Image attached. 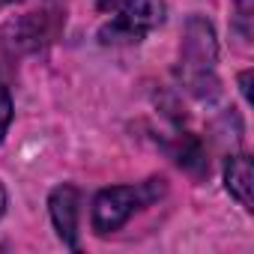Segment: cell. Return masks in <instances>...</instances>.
Listing matches in <instances>:
<instances>
[{
  "mask_svg": "<svg viewBox=\"0 0 254 254\" xmlns=\"http://www.w3.org/2000/svg\"><path fill=\"white\" fill-rule=\"evenodd\" d=\"M215 63H218V42H215V30L206 18L191 15L186 21L183 30V45H180V81L183 87L200 99V102H212L218 96V75H215Z\"/></svg>",
  "mask_w": 254,
  "mask_h": 254,
  "instance_id": "1",
  "label": "cell"
},
{
  "mask_svg": "<svg viewBox=\"0 0 254 254\" xmlns=\"http://www.w3.org/2000/svg\"><path fill=\"white\" fill-rule=\"evenodd\" d=\"M99 9L111 12V21L99 30L102 45H135L165 21L162 0H99Z\"/></svg>",
  "mask_w": 254,
  "mask_h": 254,
  "instance_id": "2",
  "label": "cell"
},
{
  "mask_svg": "<svg viewBox=\"0 0 254 254\" xmlns=\"http://www.w3.org/2000/svg\"><path fill=\"white\" fill-rule=\"evenodd\" d=\"M165 191V180H147V183H135V186H111L102 189L93 200V230L96 233H114L129 221L138 209H144L147 203H153L159 194Z\"/></svg>",
  "mask_w": 254,
  "mask_h": 254,
  "instance_id": "3",
  "label": "cell"
},
{
  "mask_svg": "<svg viewBox=\"0 0 254 254\" xmlns=\"http://www.w3.org/2000/svg\"><path fill=\"white\" fill-rule=\"evenodd\" d=\"M48 209H51V221L57 236L63 239L66 248H78V212H81V194L75 186H57L48 197Z\"/></svg>",
  "mask_w": 254,
  "mask_h": 254,
  "instance_id": "4",
  "label": "cell"
},
{
  "mask_svg": "<svg viewBox=\"0 0 254 254\" xmlns=\"http://www.w3.org/2000/svg\"><path fill=\"white\" fill-rule=\"evenodd\" d=\"M254 174H251V159L245 153L239 156H230L227 165H224V189L230 191V197L239 200V206L251 209V183Z\"/></svg>",
  "mask_w": 254,
  "mask_h": 254,
  "instance_id": "5",
  "label": "cell"
},
{
  "mask_svg": "<svg viewBox=\"0 0 254 254\" xmlns=\"http://www.w3.org/2000/svg\"><path fill=\"white\" fill-rule=\"evenodd\" d=\"M9 123H12V96H9L6 84L0 81V141L9 132Z\"/></svg>",
  "mask_w": 254,
  "mask_h": 254,
  "instance_id": "6",
  "label": "cell"
},
{
  "mask_svg": "<svg viewBox=\"0 0 254 254\" xmlns=\"http://www.w3.org/2000/svg\"><path fill=\"white\" fill-rule=\"evenodd\" d=\"M251 9H254L251 0H236V30L242 33V39L251 36V27H248V21H251Z\"/></svg>",
  "mask_w": 254,
  "mask_h": 254,
  "instance_id": "7",
  "label": "cell"
},
{
  "mask_svg": "<svg viewBox=\"0 0 254 254\" xmlns=\"http://www.w3.org/2000/svg\"><path fill=\"white\" fill-rule=\"evenodd\" d=\"M248 84H251V72H242V75H239V87H242V96H245V102L251 99V87H248Z\"/></svg>",
  "mask_w": 254,
  "mask_h": 254,
  "instance_id": "8",
  "label": "cell"
},
{
  "mask_svg": "<svg viewBox=\"0 0 254 254\" xmlns=\"http://www.w3.org/2000/svg\"><path fill=\"white\" fill-rule=\"evenodd\" d=\"M3 209H6V191H3V186H0V215H3Z\"/></svg>",
  "mask_w": 254,
  "mask_h": 254,
  "instance_id": "9",
  "label": "cell"
},
{
  "mask_svg": "<svg viewBox=\"0 0 254 254\" xmlns=\"http://www.w3.org/2000/svg\"><path fill=\"white\" fill-rule=\"evenodd\" d=\"M6 3H15V0H0V6H6Z\"/></svg>",
  "mask_w": 254,
  "mask_h": 254,
  "instance_id": "10",
  "label": "cell"
}]
</instances>
